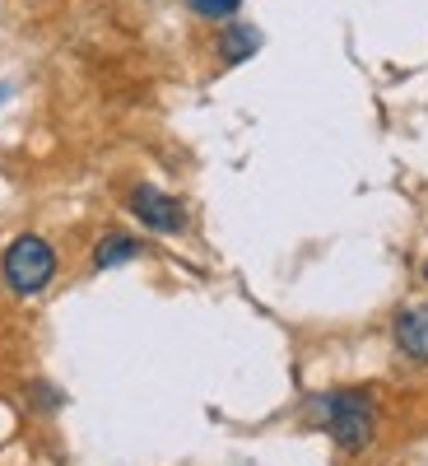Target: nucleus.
Listing matches in <instances>:
<instances>
[{
    "label": "nucleus",
    "instance_id": "f257e3e1",
    "mask_svg": "<svg viewBox=\"0 0 428 466\" xmlns=\"http://www.w3.org/2000/svg\"><path fill=\"white\" fill-rule=\"evenodd\" d=\"M56 266H61L56 248L43 238V233H19V238H10L5 252H0V280H5L10 294L33 299L56 280Z\"/></svg>",
    "mask_w": 428,
    "mask_h": 466
},
{
    "label": "nucleus",
    "instance_id": "f03ea898",
    "mask_svg": "<svg viewBox=\"0 0 428 466\" xmlns=\"http://www.w3.org/2000/svg\"><path fill=\"white\" fill-rule=\"evenodd\" d=\"M317 420L326 424V434L349 448V452H359L373 443V424H377V406H373V392H363V387H349V392H326L313 401Z\"/></svg>",
    "mask_w": 428,
    "mask_h": 466
},
{
    "label": "nucleus",
    "instance_id": "7ed1b4c3",
    "mask_svg": "<svg viewBox=\"0 0 428 466\" xmlns=\"http://www.w3.org/2000/svg\"><path fill=\"white\" fill-rule=\"evenodd\" d=\"M126 210L149 228V233H182L186 228V206L177 201V197H168L164 187H154V182H135L131 191H126Z\"/></svg>",
    "mask_w": 428,
    "mask_h": 466
},
{
    "label": "nucleus",
    "instance_id": "20e7f679",
    "mask_svg": "<svg viewBox=\"0 0 428 466\" xmlns=\"http://www.w3.org/2000/svg\"><path fill=\"white\" fill-rule=\"evenodd\" d=\"M392 336L410 360H428V303H414V308H405V313H396Z\"/></svg>",
    "mask_w": 428,
    "mask_h": 466
},
{
    "label": "nucleus",
    "instance_id": "39448f33",
    "mask_svg": "<svg viewBox=\"0 0 428 466\" xmlns=\"http://www.w3.org/2000/svg\"><path fill=\"white\" fill-rule=\"evenodd\" d=\"M144 252L140 238H131V233H103V238L94 243V266L98 270H112V266H126Z\"/></svg>",
    "mask_w": 428,
    "mask_h": 466
},
{
    "label": "nucleus",
    "instance_id": "423d86ee",
    "mask_svg": "<svg viewBox=\"0 0 428 466\" xmlns=\"http://www.w3.org/2000/svg\"><path fill=\"white\" fill-rule=\"evenodd\" d=\"M256 47H261V33H256L252 24H228V28L219 33V61H224V66H243Z\"/></svg>",
    "mask_w": 428,
    "mask_h": 466
},
{
    "label": "nucleus",
    "instance_id": "0eeeda50",
    "mask_svg": "<svg viewBox=\"0 0 428 466\" xmlns=\"http://www.w3.org/2000/svg\"><path fill=\"white\" fill-rule=\"evenodd\" d=\"M191 15H201V19H233L243 10V0H186Z\"/></svg>",
    "mask_w": 428,
    "mask_h": 466
},
{
    "label": "nucleus",
    "instance_id": "6e6552de",
    "mask_svg": "<svg viewBox=\"0 0 428 466\" xmlns=\"http://www.w3.org/2000/svg\"><path fill=\"white\" fill-rule=\"evenodd\" d=\"M423 280H428V261H423Z\"/></svg>",
    "mask_w": 428,
    "mask_h": 466
}]
</instances>
